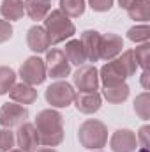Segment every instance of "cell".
<instances>
[{"instance_id": "obj_18", "label": "cell", "mask_w": 150, "mask_h": 152, "mask_svg": "<svg viewBox=\"0 0 150 152\" xmlns=\"http://www.w3.org/2000/svg\"><path fill=\"white\" fill-rule=\"evenodd\" d=\"M129 92H131L129 85H127L125 81H122V83H115V85H108V87H104L103 96H104V99H106L108 103L120 104V103H124V101L129 97Z\"/></svg>"}, {"instance_id": "obj_16", "label": "cell", "mask_w": 150, "mask_h": 152, "mask_svg": "<svg viewBox=\"0 0 150 152\" xmlns=\"http://www.w3.org/2000/svg\"><path fill=\"white\" fill-rule=\"evenodd\" d=\"M9 97L12 99V103L18 104H32L37 101V90L28 85V83H14L12 88L9 90Z\"/></svg>"}, {"instance_id": "obj_15", "label": "cell", "mask_w": 150, "mask_h": 152, "mask_svg": "<svg viewBox=\"0 0 150 152\" xmlns=\"http://www.w3.org/2000/svg\"><path fill=\"white\" fill-rule=\"evenodd\" d=\"M27 44H28V48L34 53H44V51H48V48L51 44H50V39H48V34H46L44 27H39V25L30 27L28 32H27Z\"/></svg>"}, {"instance_id": "obj_9", "label": "cell", "mask_w": 150, "mask_h": 152, "mask_svg": "<svg viewBox=\"0 0 150 152\" xmlns=\"http://www.w3.org/2000/svg\"><path fill=\"white\" fill-rule=\"evenodd\" d=\"M14 136H16V143H18L20 151L23 152H36L37 147L41 145L37 129L30 122H23L21 126H18V131Z\"/></svg>"}, {"instance_id": "obj_12", "label": "cell", "mask_w": 150, "mask_h": 152, "mask_svg": "<svg viewBox=\"0 0 150 152\" xmlns=\"http://www.w3.org/2000/svg\"><path fill=\"white\" fill-rule=\"evenodd\" d=\"M78 108V112L85 115H92L95 112L101 110L103 106V97L97 90H90V92H79L74 96V101H73Z\"/></svg>"}, {"instance_id": "obj_17", "label": "cell", "mask_w": 150, "mask_h": 152, "mask_svg": "<svg viewBox=\"0 0 150 152\" xmlns=\"http://www.w3.org/2000/svg\"><path fill=\"white\" fill-rule=\"evenodd\" d=\"M50 11H51V0H25V12L34 21L44 20L50 14Z\"/></svg>"}, {"instance_id": "obj_34", "label": "cell", "mask_w": 150, "mask_h": 152, "mask_svg": "<svg viewBox=\"0 0 150 152\" xmlns=\"http://www.w3.org/2000/svg\"><path fill=\"white\" fill-rule=\"evenodd\" d=\"M9 152H23V151H20V149H18V151H9Z\"/></svg>"}, {"instance_id": "obj_23", "label": "cell", "mask_w": 150, "mask_h": 152, "mask_svg": "<svg viewBox=\"0 0 150 152\" xmlns=\"http://www.w3.org/2000/svg\"><path fill=\"white\" fill-rule=\"evenodd\" d=\"M14 83H16V73L11 67L0 66V96L7 94Z\"/></svg>"}, {"instance_id": "obj_8", "label": "cell", "mask_w": 150, "mask_h": 152, "mask_svg": "<svg viewBox=\"0 0 150 152\" xmlns=\"http://www.w3.org/2000/svg\"><path fill=\"white\" fill-rule=\"evenodd\" d=\"M28 118V110L23 104L18 103H5L0 108V124L4 127H16L21 126L23 122H27Z\"/></svg>"}, {"instance_id": "obj_10", "label": "cell", "mask_w": 150, "mask_h": 152, "mask_svg": "<svg viewBox=\"0 0 150 152\" xmlns=\"http://www.w3.org/2000/svg\"><path fill=\"white\" fill-rule=\"evenodd\" d=\"M73 83L79 92L97 90L99 87V73L94 66H79L73 76Z\"/></svg>"}, {"instance_id": "obj_27", "label": "cell", "mask_w": 150, "mask_h": 152, "mask_svg": "<svg viewBox=\"0 0 150 152\" xmlns=\"http://www.w3.org/2000/svg\"><path fill=\"white\" fill-rule=\"evenodd\" d=\"M14 143H16V136H14V133H12L11 129H7V127L0 129V152L12 151Z\"/></svg>"}, {"instance_id": "obj_21", "label": "cell", "mask_w": 150, "mask_h": 152, "mask_svg": "<svg viewBox=\"0 0 150 152\" xmlns=\"http://www.w3.org/2000/svg\"><path fill=\"white\" fill-rule=\"evenodd\" d=\"M125 11L131 16V20L149 21L150 20V0H134Z\"/></svg>"}, {"instance_id": "obj_29", "label": "cell", "mask_w": 150, "mask_h": 152, "mask_svg": "<svg viewBox=\"0 0 150 152\" xmlns=\"http://www.w3.org/2000/svg\"><path fill=\"white\" fill-rule=\"evenodd\" d=\"M12 37V25L7 20H0V44Z\"/></svg>"}, {"instance_id": "obj_26", "label": "cell", "mask_w": 150, "mask_h": 152, "mask_svg": "<svg viewBox=\"0 0 150 152\" xmlns=\"http://www.w3.org/2000/svg\"><path fill=\"white\" fill-rule=\"evenodd\" d=\"M134 51V58H136V64H138V67H141L143 71L145 69H149V62H150V44L149 42H143L141 46H138L136 50H133Z\"/></svg>"}, {"instance_id": "obj_32", "label": "cell", "mask_w": 150, "mask_h": 152, "mask_svg": "<svg viewBox=\"0 0 150 152\" xmlns=\"http://www.w3.org/2000/svg\"><path fill=\"white\" fill-rule=\"evenodd\" d=\"M133 2H134V0H118V4H120V7H122V9H127Z\"/></svg>"}, {"instance_id": "obj_2", "label": "cell", "mask_w": 150, "mask_h": 152, "mask_svg": "<svg viewBox=\"0 0 150 152\" xmlns=\"http://www.w3.org/2000/svg\"><path fill=\"white\" fill-rule=\"evenodd\" d=\"M136 69H138V64H136V58H134V51L127 50V51L122 53V57L108 60V64H104L101 67L99 81H103L104 87L122 83V81H125V78L134 75Z\"/></svg>"}, {"instance_id": "obj_24", "label": "cell", "mask_w": 150, "mask_h": 152, "mask_svg": "<svg viewBox=\"0 0 150 152\" xmlns=\"http://www.w3.org/2000/svg\"><path fill=\"white\" fill-rule=\"evenodd\" d=\"M134 112H136V115H140V118H143V120H149L150 118V96H149V92H143V94H140L134 99Z\"/></svg>"}, {"instance_id": "obj_4", "label": "cell", "mask_w": 150, "mask_h": 152, "mask_svg": "<svg viewBox=\"0 0 150 152\" xmlns=\"http://www.w3.org/2000/svg\"><path fill=\"white\" fill-rule=\"evenodd\" d=\"M78 140L81 147L90 151H101L108 143V127L104 122L97 118L85 120L78 129Z\"/></svg>"}, {"instance_id": "obj_19", "label": "cell", "mask_w": 150, "mask_h": 152, "mask_svg": "<svg viewBox=\"0 0 150 152\" xmlns=\"http://www.w3.org/2000/svg\"><path fill=\"white\" fill-rule=\"evenodd\" d=\"M64 55L67 57L69 64H74L78 67L79 66H85V62H87V55H85V50H83L79 39H71V41L66 42Z\"/></svg>"}, {"instance_id": "obj_31", "label": "cell", "mask_w": 150, "mask_h": 152, "mask_svg": "<svg viewBox=\"0 0 150 152\" xmlns=\"http://www.w3.org/2000/svg\"><path fill=\"white\" fill-rule=\"evenodd\" d=\"M149 78H150V71L149 69H145V71H143V73H141V85H143V88H145V90H149Z\"/></svg>"}, {"instance_id": "obj_13", "label": "cell", "mask_w": 150, "mask_h": 152, "mask_svg": "<svg viewBox=\"0 0 150 152\" xmlns=\"http://www.w3.org/2000/svg\"><path fill=\"white\" fill-rule=\"evenodd\" d=\"M122 48H124V41L120 36L117 34H104L101 36V46H99V60H113L117 55L122 53Z\"/></svg>"}, {"instance_id": "obj_22", "label": "cell", "mask_w": 150, "mask_h": 152, "mask_svg": "<svg viewBox=\"0 0 150 152\" xmlns=\"http://www.w3.org/2000/svg\"><path fill=\"white\" fill-rule=\"evenodd\" d=\"M60 11L67 18H79L85 12V0H60Z\"/></svg>"}, {"instance_id": "obj_7", "label": "cell", "mask_w": 150, "mask_h": 152, "mask_svg": "<svg viewBox=\"0 0 150 152\" xmlns=\"http://www.w3.org/2000/svg\"><path fill=\"white\" fill-rule=\"evenodd\" d=\"M20 76H21L23 83H28L32 87L44 83V80H46V64H44V60H41L39 57H28L20 67Z\"/></svg>"}, {"instance_id": "obj_3", "label": "cell", "mask_w": 150, "mask_h": 152, "mask_svg": "<svg viewBox=\"0 0 150 152\" xmlns=\"http://www.w3.org/2000/svg\"><path fill=\"white\" fill-rule=\"evenodd\" d=\"M44 30L48 34L50 44H60L66 39H71L76 34L74 23L60 9L50 11V14L44 18Z\"/></svg>"}, {"instance_id": "obj_14", "label": "cell", "mask_w": 150, "mask_h": 152, "mask_svg": "<svg viewBox=\"0 0 150 152\" xmlns=\"http://www.w3.org/2000/svg\"><path fill=\"white\" fill-rule=\"evenodd\" d=\"M81 46L87 55V62H97L99 60V46H101V34L97 30H85L81 34Z\"/></svg>"}, {"instance_id": "obj_6", "label": "cell", "mask_w": 150, "mask_h": 152, "mask_svg": "<svg viewBox=\"0 0 150 152\" xmlns=\"http://www.w3.org/2000/svg\"><path fill=\"white\" fill-rule=\"evenodd\" d=\"M44 64H46V76H50L53 80H62L71 75V64H69L67 57L64 55V51L58 48H51L46 51Z\"/></svg>"}, {"instance_id": "obj_5", "label": "cell", "mask_w": 150, "mask_h": 152, "mask_svg": "<svg viewBox=\"0 0 150 152\" xmlns=\"http://www.w3.org/2000/svg\"><path fill=\"white\" fill-rule=\"evenodd\" d=\"M74 96L76 90L67 81H55L44 92V97L48 104H51V108H67L69 104H73Z\"/></svg>"}, {"instance_id": "obj_1", "label": "cell", "mask_w": 150, "mask_h": 152, "mask_svg": "<svg viewBox=\"0 0 150 152\" xmlns=\"http://www.w3.org/2000/svg\"><path fill=\"white\" fill-rule=\"evenodd\" d=\"M36 129L39 140L44 147H57L64 140V117L60 112L48 108L39 112L36 117Z\"/></svg>"}, {"instance_id": "obj_35", "label": "cell", "mask_w": 150, "mask_h": 152, "mask_svg": "<svg viewBox=\"0 0 150 152\" xmlns=\"http://www.w3.org/2000/svg\"><path fill=\"white\" fill-rule=\"evenodd\" d=\"M97 152H101V151H97Z\"/></svg>"}, {"instance_id": "obj_11", "label": "cell", "mask_w": 150, "mask_h": 152, "mask_svg": "<svg viewBox=\"0 0 150 152\" xmlns=\"http://www.w3.org/2000/svg\"><path fill=\"white\" fill-rule=\"evenodd\" d=\"M110 147L113 152H136L138 138L131 129H117L110 138Z\"/></svg>"}, {"instance_id": "obj_30", "label": "cell", "mask_w": 150, "mask_h": 152, "mask_svg": "<svg viewBox=\"0 0 150 152\" xmlns=\"http://www.w3.org/2000/svg\"><path fill=\"white\" fill-rule=\"evenodd\" d=\"M149 131H150L149 126H143V127L140 129V134L136 136V138H138V143H141V147H143V149H147V147H149Z\"/></svg>"}, {"instance_id": "obj_20", "label": "cell", "mask_w": 150, "mask_h": 152, "mask_svg": "<svg viewBox=\"0 0 150 152\" xmlns=\"http://www.w3.org/2000/svg\"><path fill=\"white\" fill-rule=\"evenodd\" d=\"M0 14L9 20V21H16L21 20L25 14V4L23 0H4L0 5Z\"/></svg>"}, {"instance_id": "obj_33", "label": "cell", "mask_w": 150, "mask_h": 152, "mask_svg": "<svg viewBox=\"0 0 150 152\" xmlns=\"http://www.w3.org/2000/svg\"><path fill=\"white\" fill-rule=\"evenodd\" d=\"M36 152H57V151L51 149V147H48V149H39V151H36Z\"/></svg>"}, {"instance_id": "obj_28", "label": "cell", "mask_w": 150, "mask_h": 152, "mask_svg": "<svg viewBox=\"0 0 150 152\" xmlns=\"http://www.w3.org/2000/svg\"><path fill=\"white\" fill-rule=\"evenodd\" d=\"M113 2L115 0H88V5L92 7V11H97V12H106L113 7Z\"/></svg>"}, {"instance_id": "obj_25", "label": "cell", "mask_w": 150, "mask_h": 152, "mask_svg": "<svg viewBox=\"0 0 150 152\" xmlns=\"http://www.w3.org/2000/svg\"><path fill=\"white\" fill-rule=\"evenodd\" d=\"M127 37L131 39L133 42H149L150 39V28L149 25H136L133 28L127 30Z\"/></svg>"}]
</instances>
